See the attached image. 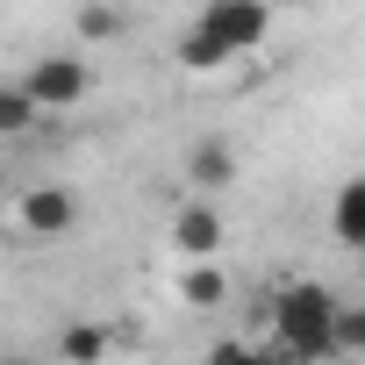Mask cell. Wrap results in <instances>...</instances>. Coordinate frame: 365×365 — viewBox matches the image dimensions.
<instances>
[{
	"instance_id": "1",
	"label": "cell",
	"mask_w": 365,
	"mask_h": 365,
	"mask_svg": "<svg viewBox=\"0 0 365 365\" xmlns=\"http://www.w3.org/2000/svg\"><path fill=\"white\" fill-rule=\"evenodd\" d=\"M336 308H344V294L322 287V279L279 287L272 294V351L279 358H308V365L336 358Z\"/></svg>"
},
{
	"instance_id": "11",
	"label": "cell",
	"mask_w": 365,
	"mask_h": 365,
	"mask_svg": "<svg viewBox=\"0 0 365 365\" xmlns=\"http://www.w3.org/2000/svg\"><path fill=\"white\" fill-rule=\"evenodd\" d=\"M179 65H187V72H222L230 58H222V51L201 36V29H187V36H179Z\"/></svg>"
},
{
	"instance_id": "6",
	"label": "cell",
	"mask_w": 365,
	"mask_h": 365,
	"mask_svg": "<svg viewBox=\"0 0 365 365\" xmlns=\"http://www.w3.org/2000/svg\"><path fill=\"white\" fill-rule=\"evenodd\" d=\"M230 179H237L230 136H194V143H187V187H194V194H222Z\"/></svg>"
},
{
	"instance_id": "8",
	"label": "cell",
	"mask_w": 365,
	"mask_h": 365,
	"mask_svg": "<svg viewBox=\"0 0 365 365\" xmlns=\"http://www.w3.org/2000/svg\"><path fill=\"white\" fill-rule=\"evenodd\" d=\"M329 222H336V244H365V179H344L336 187V208H329Z\"/></svg>"
},
{
	"instance_id": "4",
	"label": "cell",
	"mask_w": 365,
	"mask_h": 365,
	"mask_svg": "<svg viewBox=\"0 0 365 365\" xmlns=\"http://www.w3.org/2000/svg\"><path fill=\"white\" fill-rule=\"evenodd\" d=\"M79 222H86V201H79V187H65V179H43V187L22 194V230H29L36 244H58V237H72Z\"/></svg>"
},
{
	"instance_id": "2",
	"label": "cell",
	"mask_w": 365,
	"mask_h": 365,
	"mask_svg": "<svg viewBox=\"0 0 365 365\" xmlns=\"http://www.w3.org/2000/svg\"><path fill=\"white\" fill-rule=\"evenodd\" d=\"M194 29H201L222 58H251V51L272 36V8H265V0H208V8L194 15Z\"/></svg>"
},
{
	"instance_id": "12",
	"label": "cell",
	"mask_w": 365,
	"mask_h": 365,
	"mask_svg": "<svg viewBox=\"0 0 365 365\" xmlns=\"http://www.w3.org/2000/svg\"><path fill=\"white\" fill-rule=\"evenodd\" d=\"M58 351H65V358H101L108 336H101L93 322H72V329H58Z\"/></svg>"
},
{
	"instance_id": "13",
	"label": "cell",
	"mask_w": 365,
	"mask_h": 365,
	"mask_svg": "<svg viewBox=\"0 0 365 365\" xmlns=\"http://www.w3.org/2000/svg\"><path fill=\"white\" fill-rule=\"evenodd\" d=\"M365 351V308H336V358Z\"/></svg>"
},
{
	"instance_id": "14",
	"label": "cell",
	"mask_w": 365,
	"mask_h": 365,
	"mask_svg": "<svg viewBox=\"0 0 365 365\" xmlns=\"http://www.w3.org/2000/svg\"><path fill=\"white\" fill-rule=\"evenodd\" d=\"M265 8H308V0H265Z\"/></svg>"
},
{
	"instance_id": "10",
	"label": "cell",
	"mask_w": 365,
	"mask_h": 365,
	"mask_svg": "<svg viewBox=\"0 0 365 365\" xmlns=\"http://www.w3.org/2000/svg\"><path fill=\"white\" fill-rule=\"evenodd\" d=\"M122 22H129V15H122V8H108V0L79 8V36H86V43H115V36H122Z\"/></svg>"
},
{
	"instance_id": "7",
	"label": "cell",
	"mask_w": 365,
	"mask_h": 365,
	"mask_svg": "<svg viewBox=\"0 0 365 365\" xmlns=\"http://www.w3.org/2000/svg\"><path fill=\"white\" fill-rule=\"evenodd\" d=\"M179 301H187V308H222L230 301V279L215 272V258H187V272H179Z\"/></svg>"
},
{
	"instance_id": "3",
	"label": "cell",
	"mask_w": 365,
	"mask_h": 365,
	"mask_svg": "<svg viewBox=\"0 0 365 365\" xmlns=\"http://www.w3.org/2000/svg\"><path fill=\"white\" fill-rule=\"evenodd\" d=\"M22 86H29V101H36L43 115H58V108H79V101L93 93V72H86L79 51H51V58H36V65L22 72Z\"/></svg>"
},
{
	"instance_id": "5",
	"label": "cell",
	"mask_w": 365,
	"mask_h": 365,
	"mask_svg": "<svg viewBox=\"0 0 365 365\" xmlns=\"http://www.w3.org/2000/svg\"><path fill=\"white\" fill-rule=\"evenodd\" d=\"M172 251H179V258H215V251H222V215H215L208 194H187V201H179V215H172Z\"/></svg>"
},
{
	"instance_id": "9",
	"label": "cell",
	"mask_w": 365,
	"mask_h": 365,
	"mask_svg": "<svg viewBox=\"0 0 365 365\" xmlns=\"http://www.w3.org/2000/svg\"><path fill=\"white\" fill-rule=\"evenodd\" d=\"M43 122V108L29 101V86L22 79H0V136H29Z\"/></svg>"
}]
</instances>
